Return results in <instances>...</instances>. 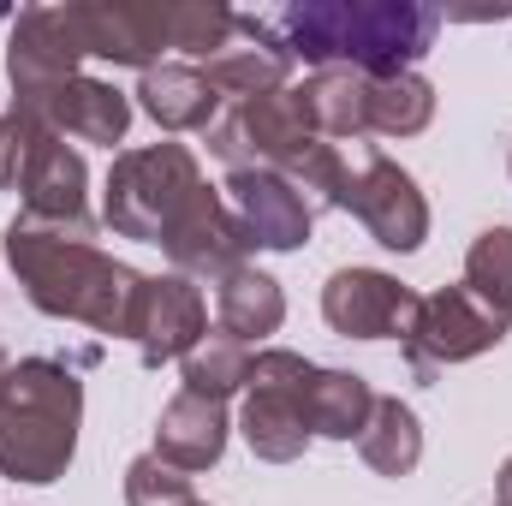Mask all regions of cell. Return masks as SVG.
<instances>
[{
	"mask_svg": "<svg viewBox=\"0 0 512 506\" xmlns=\"http://www.w3.org/2000/svg\"><path fill=\"white\" fill-rule=\"evenodd\" d=\"M441 6H423V0H292L280 12H262L268 36L328 72V66H346V72H364V78H393V72H411L435 36H441Z\"/></svg>",
	"mask_w": 512,
	"mask_h": 506,
	"instance_id": "1",
	"label": "cell"
},
{
	"mask_svg": "<svg viewBox=\"0 0 512 506\" xmlns=\"http://www.w3.org/2000/svg\"><path fill=\"white\" fill-rule=\"evenodd\" d=\"M6 262L42 316L84 322L96 334L131 340L143 274L126 268L120 256L96 251V227H48V221L18 215L6 227Z\"/></svg>",
	"mask_w": 512,
	"mask_h": 506,
	"instance_id": "2",
	"label": "cell"
},
{
	"mask_svg": "<svg viewBox=\"0 0 512 506\" xmlns=\"http://www.w3.org/2000/svg\"><path fill=\"white\" fill-rule=\"evenodd\" d=\"M84 381L72 364L18 358L0 376V477L12 483H60L78 453Z\"/></svg>",
	"mask_w": 512,
	"mask_h": 506,
	"instance_id": "3",
	"label": "cell"
},
{
	"mask_svg": "<svg viewBox=\"0 0 512 506\" xmlns=\"http://www.w3.org/2000/svg\"><path fill=\"white\" fill-rule=\"evenodd\" d=\"M203 167L185 143H143L114 155L108 167V185H102V221L120 233V239H143V245H161L167 227L203 197Z\"/></svg>",
	"mask_w": 512,
	"mask_h": 506,
	"instance_id": "4",
	"label": "cell"
},
{
	"mask_svg": "<svg viewBox=\"0 0 512 506\" xmlns=\"http://www.w3.org/2000/svg\"><path fill=\"white\" fill-rule=\"evenodd\" d=\"M507 334H512V322L495 316L477 292L441 286V292H423V298L411 304V316H405V328H399V346H405L411 370L429 381V376H441L447 364H471V358L495 352Z\"/></svg>",
	"mask_w": 512,
	"mask_h": 506,
	"instance_id": "5",
	"label": "cell"
},
{
	"mask_svg": "<svg viewBox=\"0 0 512 506\" xmlns=\"http://www.w3.org/2000/svg\"><path fill=\"white\" fill-rule=\"evenodd\" d=\"M304 376H310V358L286 352V346H268L256 352L251 381L239 393V435L262 465H292L304 459L310 447V423H304Z\"/></svg>",
	"mask_w": 512,
	"mask_h": 506,
	"instance_id": "6",
	"label": "cell"
},
{
	"mask_svg": "<svg viewBox=\"0 0 512 506\" xmlns=\"http://www.w3.org/2000/svg\"><path fill=\"white\" fill-rule=\"evenodd\" d=\"M322 137L310 126L304 102H298V84L286 90H268L251 102H233V114H221L209 126V155H221L233 173L239 167H268V173H292Z\"/></svg>",
	"mask_w": 512,
	"mask_h": 506,
	"instance_id": "7",
	"label": "cell"
},
{
	"mask_svg": "<svg viewBox=\"0 0 512 506\" xmlns=\"http://www.w3.org/2000/svg\"><path fill=\"white\" fill-rule=\"evenodd\" d=\"M60 24L78 48V60H114V66H161V48H173V18L161 6H131V0H66Z\"/></svg>",
	"mask_w": 512,
	"mask_h": 506,
	"instance_id": "8",
	"label": "cell"
},
{
	"mask_svg": "<svg viewBox=\"0 0 512 506\" xmlns=\"http://www.w3.org/2000/svg\"><path fill=\"white\" fill-rule=\"evenodd\" d=\"M12 191L24 197V215L30 221H48V227H96L90 221V167H84V155L60 131H48L42 120H30V131H24V161H18V185Z\"/></svg>",
	"mask_w": 512,
	"mask_h": 506,
	"instance_id": "9",
	"label": "cell"
},
{
	"mask_svg": "<svg viewBox=\"0 0 512 506\" xmlns=\"http://www.w3.org/2000/svg\"><path fill=\"white\" fill-rule=\"evenodd\" d=\"M346 215H358L364 233H370L382 251H399V256H411L423 239H429V197L417 191V179H411L399 161H387V155H376V149L358 161Z\"/></svg>",
	"mask_w": 512,
	"mask_h": 506,
	"instance_id": "10",
	"label": "cell"
},
{
	"mask_svg": "<svg viewBox=\"0 0 512 506\" xmlns=\"http://www.w3.org/2000/svg\"><path fill=\"white\" fill-rule=\"evenodd\" d=\"M161 251L173 262V274H185V280H227L233 268H245V256L256 245H251V233H245V221L227 209V197L215 185H203V197L167 227Z\"/></svg>",
	"mask_w": 512,
	"mask_h": 506,
	"instance_id": "11",
	"label": "cell"
},
{
	"mask_svg": "<svg viewBox=\"0 0 512 506\" xmlns=\"http://www.w3.org/2000/svg\"><path fill=\"white\" fill-rule=\"evenodd\" d=\"M203 334H209L203 286L185 280V274H143V298H137V316H131L137 358H143L149 370H161V364L185 358Z\"/></svg>",
	"mask_w": 512,
	"mask_h": 506,
	"instance_id": "12",
	"label": "cell"
},
{
	"mask_svg": "<svg viewBox=\"0 0 512 506\" xmlns=\"http://www.w3.org/2000/svg\"><path fill=\"white\" fill-rule=\"evenodd\" d=\"M227 209L245 221L256 251H298L310 245L316 209L304 203V191L292 185V173H268V167H239L227 173Z\"/></svg>",
	"mask_w": 512,
	"mask_h": 506,
	"instance_id": "13",
	"label": "cell"
},
{
	"mask_svg": "<svg viewBox=\"0 0 512 506\" xmlns=\"http://www.w3.org/2000/svg\"><path fill=\"white\" fill-rule=\"evenodd\" d=\"M417 292L387 268H334L322 286V316L340 340H399Z\"/></svg>",
	"mask_w": 512,
	"mask_h": 506,
	"instance_id": "14",
	"label": "cell"
},
{
	"mask_svg": "<svg viewBox=\"0 0 512 506\" xmlns=\"http://www.w3.org/2000/svg\"><path fill=\"white\" fill-rule=\"evenodd\" d=\"M18 114H30V120H42L48 131H60V137H78V143H120L131 126V102L114 90V84H102V78H90V72H78V78H66L60 90H48L36 108H18Z\"/></svg>",
	"mask_w": 512,
	"mask_h": 506,
	"instance_id": "15",
	"label": "cell"
},
{
	"mask_svg": "<svg viewBox=\"0 0 512 506\" xmlns=\"http://www.w3.org/2000/svg\"><path fill=\"white\" fill-rule=\"evenodd\" d=\"M227 435H233V423H227V405L221 399H203V393H173L167 405H161V423H155V459H167L173 471H185V477H197V471H209V465H221V453H227Z\"/></svg>",
	"mask_w": 512,
	"mask_h": 506,
	"instance_id": "16",
	"label": "cell"
},
{
	"mask_svg": "<svg viewBox=\"0 0 512 506\" xmlns=\"http://www.w3.org/2000/svg\"><path fill=\"white\" fill-rule=\"evenodd\" d=\"M239 36H251V42H233L227 54H215V60L203 66V78L215 84V96L251 102V96H268V90H286V78H292V54L268 36L262 12H239Z\"/></svg>",
	"mask_w": 512,
	"mask_h": 506,
	"instance_id": "17",
	"label": "cell"
},
{
	"mask_svg": "<svg viewBox=\"0 0 512 506\" xmlns=\"http://www.w3.org/2000/svg\"><path fill=\"white\" fill-rule=\"evenodd\" d=\"M137 108L161 131H209L221 120V96L203 78V66H179V60H161V66L143 72Z\"/></svg>",
	"mask_w": 512,
	"mask_h": 506,
	"instance_id": "18",
	"label": "cell"
},
{
	"mask_svg": "<svg viewBox=\"0 0 512 506\" xmlns=\"http://www.w3.org/2000/svg\"><path fill=\"white\" fill-rule=\"evenodd\" d=\"M370 411H376V393H370L364 376L310 364V376H304V423H310V435H322V441H358L364 423H370Z\"/></svg>",
	"mask_w": 512,
	"mask_h": 506,
	"instance_id": "19",
	"label": "cell"
},
{
	"mask_svg": "<svg viewBox=\"0 0 512 506\" xmlns=\"http://www.w3.org/2000/svg\"><path fill=\"white\" fill-rule=\"evenodd\" d=\"M215 322H221V334H233V340H268V334H280V322H286V292H280V280L274 274H262V268H233L221 286H215Z\"/></svg>",
	"mask_w": 512,
	"mask_h": 506,
	"instance_id": "20",
	"label": "cell"
},
{
	"mask_svg": "<svg viewBox=\"0 0 512 506\" xmlns=\"http://www.w3.org/2000/svg\"><path fill=\"white\" fill-rule=\"evenodd\" d=\"M298 102L310 114L316 137H364L370 131V78L364 72H346V66H328V72H310L298 84Z\"/></svg>",
	"mask_w": 512,
	"mask_h": 506,
	"instance_id": "21",
	"label": "cell"
},
{
	"mask_svg": "<svg viewBox=\"0 0 512 506\" xmlns=\"http://www.w3.org/2000/svg\"><path fill=\"white\" fill-rule=\"evenodd\" d=\"M358 453H364V465L376 477H411L417 459H423V423H417V411L405 399H382L376 393V411H370V423L358 435Z\"/></svg>",
	"mask_w": 512,
	"mask_h": 506,
	"instance_id": "22",
	"label": "cell"
},
{
	"mask_svg": "<svg viewBox=\"0 0 512 506\" xmlns=\"http://www.w3.org/2000/svg\"><path fill=\"white\" fill-rule=\"evenodd\" d=\"M251 364L256 352L245 340H233V334H203L185 358H179V370H185V393H203V399H233V393H245V381H251Z\"/></svg>",
	"mask_w": 512,
	"mask_h": 506,
	"instance_id": "23",
	"label": "cell"
},
{
	"mask_svg": "<svg viewBox=\"0 0 512 506\" xmlns=\"http://www.w3.org/2000/svg\"><path fill=\"white\" fill-rule=\"evenodd\" d=\"M435 120V84L423 72L370 78V131L376 137H417Z\"/></svg>",
	"mask_w": 512,
	"mask_h": 506,
	"instance_id": "24",
	"label": "cell"
},
{
	"mask_svg": "<svg viewBox=\"0 0 512 506\" xmlns=\"http://www.w3.org/2000/svg\"><path fill=\"white\" fill-rule=\"evenodd\" d=\"M459 286L477 292L495 316L512 322V227H489V233L471 239V251H465V280H459Z\"/></svg>",
	"mask_w": 512,
	"mask_h": 506,
	"instance_id": "25",
	"label": "cell"
},
{
	"mask_svg": "<svg viewBox=\"0 0 512 506\" xmlns=\"http://www.w3.org/2000/svg\"><path fill=\"white\" fill-rule=\"evenodd\" d=\"M167 18H173V48L191 54V60H203V66L215 54H227L233 36H239V12L209 6V0H167Z\"/></svg>",
	"mask_w": 512,
	"mask_h": 506,
	"instance_id": "26",
	"label": "cell"
},
{
	"mask_svg": "<svg viewBox=\"0 0 512 506\" xmlns=\"http://www.w3.org/2000/svg\"><path fill=\"white\" fill-rule=\"evenodd\" d=\"M191 477L185 471H173L167 459H155V453H143V459H131L126 465V506H191Z\"/></svg>",
	"mask_w": 512,
	"mask_h": 506,
	"instance_id": "27",
	"label": "cell"
},
{
	"mask_svg": "<svg viewBox=\"0 0 512 506\" xmlns=\"http://www.w3.org/2000/svg\"><path fill=\"white\" fill-rule=\"evenodd\" d=\"M495 489H501V501H495V506H512V459L501 465V483H495Z\"/></svg>",
	"mask_w": 512,
	"mask_h": 506,
	"instance_id": "28",
	"label": "cell"
},
{
	"mask_svg": "<svg viewBox=\"0 0 512 506\" xmlns=\"http://www.w3.org/2000/svg\"><path fill=\"white\" fill-rule=\"evenodd\" d=\"M0 376H6V352H0Z\"/></svg>",
	"mask_w": 512,
	"mask_h": 506,
	"instance_id": "29",
	"label": "cell"
}]
</instances>
